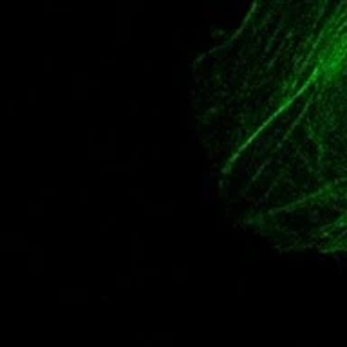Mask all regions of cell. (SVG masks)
I'll return each instance as SVG.
<instances>
[{"label": "cell", "instance_id": "6da1fadb", "mask_svg": "<svg viewBox=\"0 0 347 347\" xmlns=\"http://www.w3.org/2000/svg\"><path fill=\"white\" fill-rule=\"evenodd\" d=\"M194 65L201 136L240 226L347 255V0H251Z\"/></svg>", "mask_w": 347, "mask_h": 347}]
</instances>
